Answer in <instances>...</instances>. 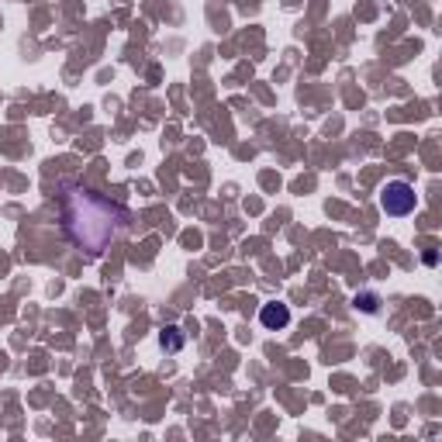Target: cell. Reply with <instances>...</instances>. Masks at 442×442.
<instances>
[{
    "instance_id": "1",
    "label": "cell",
    "mask_w": 442,
    "mask_h": 442,
    "mask_svg": "<svg viewBox=\"0 0 442 442\" xmlns=\"http://www.w3.org/2000/svg\"><path fill=\"white\" fill-rule=\"evenodd\" d=\"M55 204H59L62 235L83 256H101L131 221L125 204H118L101 190L73 180H62L55 187Z\"/></svg>"
},
{
    "instance_id": "2",
    "label": "cell",
    "mask_w": 442,
    "mask_h": 442,
    "mask_svg": "<svg viewBox=\"0 0 442 442\" xmlns=\"http://www.w3.org/2000/svg\"><path fill=\"white\" fill-rule=\"evenodd\" d=\"M380 208H384V214H390V218H408V214L418 208L415 187L408 180L384 183V190H380Z\"/></svg>"
},
{
    "instance_id": "3",
    "label": "cell",
    "mask_w": 442,
    "mask_h": 442,
    "mask_svg": "<svg viewBox=\"0 0 442 442\" xmlns=\"http://www.w3.org/2000/svg\"><path fill=\"white\" fill-rule=\"evenodd\" d=\"M260 325L263 328H270V332H280V328H287L290 325V308L287 304H263L260 308Z\"/></svg>"
},
{
    "instance_id": "4",
    "label": "cell",
    "mask_w": 442,
    "mask_h": 442,
    "mask_svg": "<svg viewBox=\"0 0 442 442\" xmlns=\"http://www.w3.org/2000/svg\"><path fill=\"white\" fill-rule=\"evenodd\" d=\"M183 342H187V338H183V332L177 328V325H170V328H162V332H159V346H162L166 353H180Z\"/></svg>"
},
{
    "instance_id": "5",
    "label": "cell",
    "mask_w": 442,
    "mask_h": 442,
    "mask_svg": "<svg viewBox=\"0 0 442 442\" xmlns=\"http://www.w3.org/2000/svg\"><path fill=\"white\" fill-rule=\"evenodd\" d=\"M356 308H363V311H377V297H373V294H363V297H356Z\"/></svg>"
}]
</instances>
